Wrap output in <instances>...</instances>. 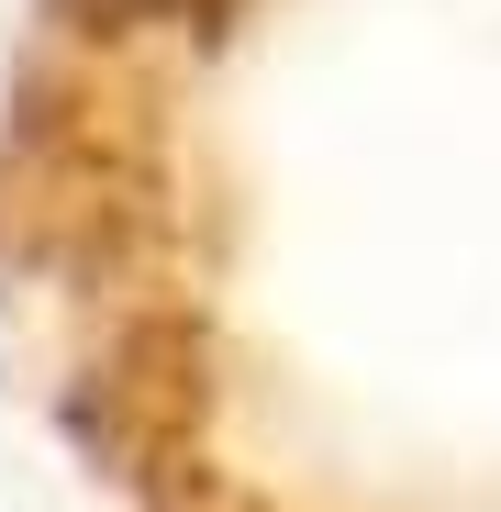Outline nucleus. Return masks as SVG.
Returning a JSON list of instances; mask_svg holds the SVG:
<instances>
[{
	"label": "nucleus",
	"mask_w": 501,
	"mask_h": 512,
	"mask_svg": "<svg viewBox=\"0 0 501 512\" xmlns=\"http://www.w3.org/2000/svg\"><path fill=\"white\" fill-rule=\"evenodd\" d=\"M268 0H34L0 90V290L78 334V401L112 457L212 435L190 323V145Z\"/></svg>",
	"instance_id": "nucleus-1"
},
{
	"label": "nucleus",
	"mask_w": 501,
	"mask_h": 512,
	"mask_svg": "<svg viewBox=\"0 0 501 512\" xmlns=\"http://www.w3.org/2000/svg\"><path fill=\"white\" fill-rule=\"evenodd\" d=\"M134 490H145V512H156V501H167V512H268L257 490H245V479H234V468L201 446V435H190V446H156V457H134Z\"/></svg>",
	"instance_id": "nucleus-2"
}]
</instances>
